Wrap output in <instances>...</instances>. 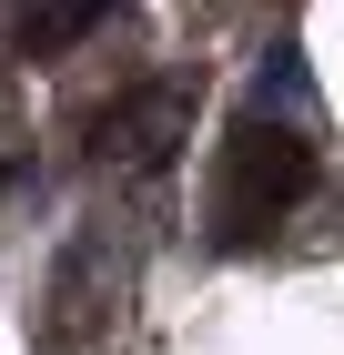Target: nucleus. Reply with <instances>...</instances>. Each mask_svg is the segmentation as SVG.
<instances>
[{
	"label": "nucleus",
	"mask_w": 344,
	"mask_h": 355,
	"mask_svg": "<svg viewBox=\"0 0 344 355\" xmlns=\"http://www.w3.org/2000/svg\"><path fill=\"white\" fill-rule=\"evenodd\" d=\"M304 193H314V142H304V122L243 112L233 132H223V153H212V203H203V214H212V244H223V254L264 244Z\"/></svg>",
	"instance_id": "1"
},
{
	"label": "nucleus",
	"mask_w": 344,
	"mask_h": 355,
	"mask_svg": "<svg viewBox=\"0 0 344 355\" xmlns=\"http://www.w3.org/2000/svg\"><path fill=\"white\" fill-rule=\"evenodd\" d=\"M183 122H192L183 82H142V92H122V102L91 112V153H102V163H172Z\"/></svg>",
	"instance_id": "2"
},
{
	"label": "nucleus",
	"mask_w": 344,
	"mask_h": 355,
	"mask_svg": "<svg viewBox=\"0 0 344 355\" xmlns=\"http://www.w3.org/2000/svg\"><path fill=\"white\" fill-rule=\"evenodd\" d=\"M102 21H111V10H91V0H81V10H21L10 41H21V61H51V51H71V41H91Z\"/></svg>",
	"instance_id": "3"
},
{
	"label": "nucleus",
	"mask_w": 344,
	"mask_h": 355,
	"mask_svg": "<svg viewBox=\"0 0 344 355\" xmlns=\"http://www.w3.org/2000/svg\"><path fill=\"white\" fill-rule=\"evenodd\" d=\"M10 183H21V163H0V193H10Z\"/></svg>",
	"instance_id": "4"
}]
</instances>
